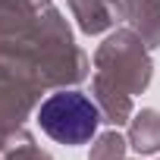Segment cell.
Masks as SVG:
<instances>
[{
	"label": "cell",
	"instance_id": "1",
	"mask_svg": "<svg viewBox=\"0 0 160 160\" xmlns=\"http://www.w3.org/2000/svg\"><path fill=\"white\" fill-rule=\"evenodd\" d=\"M38 122L60 144H85L98 132L101 113H98V107L85 94H78V91H60V94H50L41 104Z\"/></svg>",
	"mask_w": 160,
	"mask_h": 160
}]
</instances>
